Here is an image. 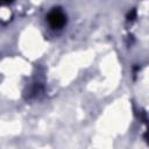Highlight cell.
<instances>
[{
	"mask_svg": "<svg viewBox=\"0 0 149 149\" xmlns=\"http://www.w3.org/2000/svg\"><path fill=\"white\" fill-rule=\"evenodd\" d=\"M1 1H3V2H10L12 0H1Z\"/></svg>",
	"mask_w": 149,
	"mask_h": 149,
	"instance_id": "cell-3",
	"label": "cell"
},
{
	"mask_svg": "<svg viewBox=\"0 0 149 149\" xmlns=\"http://www.w3.org/2000/svg\"><path fill=\"white\" fill-rule=\"evenodd\" d=\"M135 14H136V12H135V9H133V10L129 13V15H128V20H134Z\"/></svg>",
	"mask_w": 149,
	"mask_h": 149,
	"instance_id": "cell-2",
	"label": "cell"
},
{
	"mask_svg": "<svg viewBox=\"0 0 149 149\" xmlns=\"http://www.w3.org/2000/svg\"><path fill=\"white\" fill-rule=\"evenodd\" d=\"M48 22L52 28H62L65 22H66V17L64 15V13L59 9V8H54L49 14H48Z\"/></svg>",
	"mask_w": 149,
	"mask_h": 149,
	"instance_id": "cell-1",
	"label": "cell"
}]
</instances>
